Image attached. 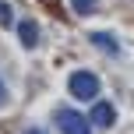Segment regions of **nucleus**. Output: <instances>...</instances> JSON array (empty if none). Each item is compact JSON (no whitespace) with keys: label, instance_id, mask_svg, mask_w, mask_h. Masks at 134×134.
Instances as JSON below:
<instances>
[{"label":"nucleus","instance_id":"f257e3e1","mask_svg":"<svg viewBox=\"0 0 134 134\" xmlns=\"http://www.w3.org/2000/svg\"><path fill=\"white\" fill-rule=\"evenodd\" d=\"M57 127L60 134H92V120L88 116H81L78 109H57Z\"/></svg>","mask_w":134,"mask_h":134},{"label":"nucleus","instance_id":"f03ea898","mask_svg":"<svg viewBox=\"0 0 134 134\" xmlns=\"http://www.w3.org/2000/svg\"><path fill=\"white\" fill-rule=\"evenodd\" d=\"M67 85H71V95H78V99H85V102L99 95V78H95L92 71H74Z\"/></svg>","mask_w":134,"mask_h":134},{"label":"nucleus","instance_id":"7ed1b4c3","mask_svg":"<svg viewBox=\"0 0 134 134\" xmlns=\"http://www.w3.org/2000/svg\"><path fill=\"white\" fill-rule=\"evenodd\" d=\"M88 120H92L95 127H102V131H106V127H113V124H116V109H113V102H95Z\"/></svg>","mask_w":134,"mask_h":134},{"label":"nucleus","instance_id":"20e7f679","mask_svg":"<svg viewBox=\"0 0 134 134\" xmlns=\"http://www.w3.org/2000/svg\"><path fill=\"white\" fill-rule=\"evenodd\" d=\"M18 35H21V46H25V49H35V46H39V28H35V21H21V25H18Z\"/></svg>","mask_w":134,"mask_h":134},{"label":"nucleus","instance_id":"39448f33","mask_svg":"<svg viewBox=\"0 0 134 134\" xmlns=\"http://www.w3.org/2000/svg\"><path fill=\"white\" fill-rule=\"evenodd\" d=\"M92 42H95L99 49H106V53H120L116 39H113V35H106V32H92Z\"/></svg>","mask_w":134,"mask_h":134},{"label":"nucleus","instance_id":"423d86ee","mask_svg":"<svg viewBox=\"0 0 134 134\" xmlns=\"http://www.w3.org/2000/svg\"><path fill=\"white\" fill-rule=\"evenodd\" d=\"M95 4H99V0H71V7H74L78 14H92V11H95Z\"/></svg>","mask_w":134,"mask_h":134},{"label":"nucleus","instance_id":"0eeeda50","mask_svg":"<svg viewBox=\"0 0 134 134\" xmlns=\"http://www.w3.org/2000/svg\"><path fill=\"white\" fill-rule=\"evenodd\" d=\"M14 21V11H11V4H0V25H11Z\"/></svg>","mask_w":134,"mask_h":134},{"label":"nucleus","instance_id":"6e6552de","mask_svg":"<svg viewBox=\"0 0 134 134\" xmlns=\"http://www.w3.org/2000/svg\"><path fill=\"white\" fill-rule=\"evenodd\" d=\"M7 102V88H4V81H0V106Z\"/></svg>","mask_w":134,"mask_h":134},{"label":"nucleus","instance_id":"1a4fd4ad","mask_svg":"<svg viewBox=\"0 0 134 134\" xmlns=\"http://www.w3.org/2000/svg\"><path fill=\"white\" fill-rule=\"evenodd\" d=\"M25 134H42V131H39V127H32V131H25Z\"/></svg>","mask_w":134,"mask_h":134}]
</instances>
